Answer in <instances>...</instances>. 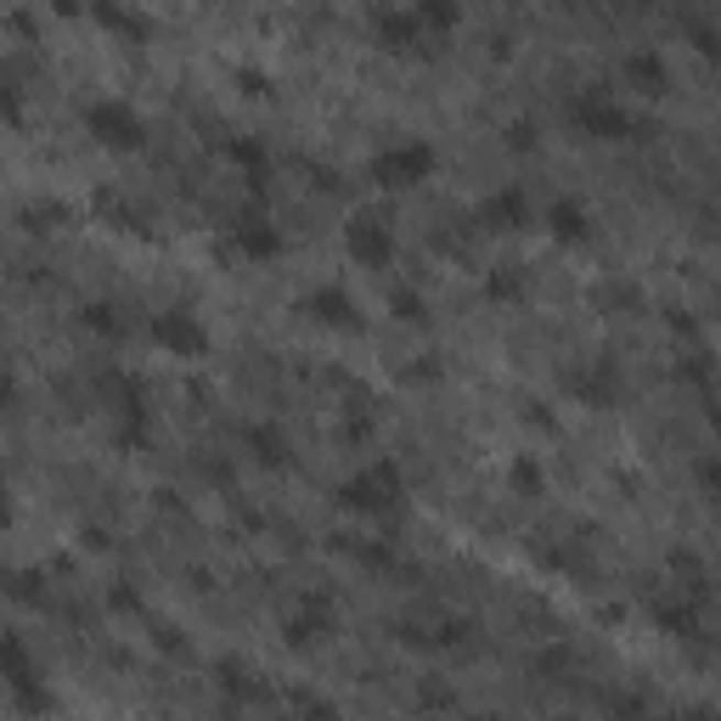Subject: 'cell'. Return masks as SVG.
I'll return each instance as SVG.
<instances>
[{
  "mask_svg": "<svg viewBox=\"0 0 721 721\" xmlns=\"http://www.w3.org/2000/svg\"><path fill=\"white\" fill-rule=\"evenodd\" d=\"M428 170H435V148H423V141H401V148H383L372 159L378 186H417L428 181Z\"/></svg>",
  "mask_w": 721,
  "mask_h": 721,
  "instance_id": "6da1fadb",
  "label": "cell"
},
{
  "mask_svg": "<svg viewBox=\"0 0 721 721\" xmlns=\"http://www.w3.org/2000/svg\"><path fill=\"white\" fill-rule=\"evenodd\" d=\"M350 249H356L367 265H383V260H390V231H383V220L356 215V220H350Z\"/></svg>",
  "mask_w": 721,
  "mask_h": 721,
  "instance_id": "3957f363",
  "label": "cell"
},
{
  "mask_svg": "<svg viewBox=\"0 0 721 721\" xmlns=\"http://www.w3.org/2000/svg\"><path fill=\"white\" fill-rule=\"evenodd\" d=\"M7 401H12V383H7V378H0V406H7Z\"/></svg>",
  "mask_w": 721,
  "mask_h": 721,
  "instance_id": "8992f818",
  "label": "cell"
},
{
  "mask_svg": "<svg viewBox=\"0 0 721 721\" xmlns=\"http://www.w3.org/2000/svg\"><path fill=\"white\" fill-rule=\"evenodd\" d=\"M153 332H159V345H170V350H186V356H198V350L209 345V339H204V327L192 321V316H181V310H170V316H164Z\"/></svg>",
  "mask_w": 721,
  "mask_h": 721,
  "instance_id": "5b68a950",
  "label": "cell"
},
{
  "mask_svg": "<svg viewBox=\"0 0 721 721\" xmlns=\"http://www.w3.org/2000/svg\"><path fill=\"white\" fill-rule=\"evenodd\" d=\"M345 502H350V507H367V513H383V507L395 502V473L378 468V479H356V485L345 491Z\"/></svg>",
  "mask_w": 721,
  "mask_h": 721,
  "instance_id": "277c9868",
  "label": "cell"
},
{
  "mask_svg": "<svg viewBox=\"0 0 721 721\" xmlns=\"http://www.w3.org/2000/svg\"><path fill=\"white\" fill-rule=\"evenodd\" d=\"M85 124H90V135H102L108 148H141V119L124 102H96L85 113Z\"/></svg>",
  "mask_w": 721,
  "mask_h": 721,
  "instance_id": "7a4b0ae2",
  "label": "cell"
}]
</instances>
